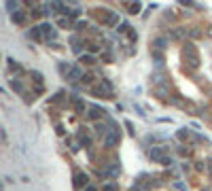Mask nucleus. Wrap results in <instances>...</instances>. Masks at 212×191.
<instances>
[{
    "instance_id": "f257e3e1",
    "label": "nucleus",
    "mask_w": 212,
    "mask_h": 191,
    "mask_svg": "<svg viewBox=\"0 0 212 191\" xmlns=\"http://www.w3.org/2000/svg\"><path fill=\"white\" fill-rule=\"evenodd\" d=\"M182 60L184 64L191 68V70H195L199 66V53L195 49V45L193 43H184V47H182Z\"/></svg>"
},
{
    "instance_id": "f03ea898",
    "label": "nucleus",
    "mask_w": 212,
    "mask_h": 191,
    "mask_svg": "<svg viewBox=\"0 0 212 191\" xmlns=\"http://www.w3.org/2000/svg\"><path fill=\"white\" fill-rule=\"evenodd\" d=\"M91 15H93L102 26H117V23H119V15H117V13L106 11V9H95Z\"/></svg>"
},
{
    "instance_id": "7ed1b4c3",
    "label": "nucleus",
    "mask_w": 212,
    "mask_h": 191,
    "mask_svg": "<svg viewBox=\"0 0 212 191\" xmlns=\"http://www.w3.org/2000/svg\"><path fill=\"white\" fill-rule=\"evenodd\" d=\"M91 94L98 96V98H112V85L108 83V81H102L100 85L91 87Z\"/></svg>"
},
{
    "instance_id": "20e7f679",
    "label": "nucleus",
    "mask_w": 212,
    "mask_h": 191,
    "mask_svg": "<svg viewBox=\"0 0 212 191\" xmlns=\"http://www.w3.org/2000/svg\"><path fill=\"white\" fill-rule=\"evenodd\" d=\"M151 159L157 161V163H163V166H170V163H172V159L165 155V151H163L161 147H155V149L151 151Z\"/></svg>"
},
{
    "instance_id": "39448f33",
    "label": "nucleus",
    "mask_w": 212,
    "mask_h": 191,
    "mask_svg": "<svg viewBox=\"0 0 212 191\" xmlns=\"http://www.w3.org/2000/svg\"><path fill=\"white\" fill-rule=\"evenodd\" d=\"M89 185V178H87L85 172H76L74 174V187H87Z\"/></svg>"
},
{
    "instance_id": "423d86ee",
    "label": "nucleus",
    "mask_w": 212,
    "mask_h": 191,
    "mask_svg": "<svg viewBox=\"0 0 212 191\" xmlns=\"http://www.w3.org/2000/svg\"><path fill=\"white\" fill-rule=\"evenodd\" d=\"M40 30H42V38H45V40L55 38V30H53L49 23H42V26H40Z\"/></svg>"
},
{
    "instance_id": "0eeeda50",
    "label": "nucleus",
    "mask_w": 212,
    "mask_h": 191,
    "mask_svg": "<svg viewBox=\"0 0 212 191\" xmlns=\"http://www.w3.org/2000/svg\"><path fill=\"white\" fill-rule=\"evenodd\" d=\"M70 102H72V106H74L76 113H83V111H85V102H83L78 96H72V98H70Z\"/></svg>"
},
{
    "instance_id": "6e6552de",
    "label": "nucleus",
    "mask_w": 212,
    "mask_h": 191,
    "mask_svg": "<svg viewBox=\"0 0 212 191\" xmlns=\"http://www.w3.org/2000/svg\"><path fill=\"white\" fill-rule=\"evenodd\" d=\"M102 115H104V111H102L100 106H91V108H89V117H91V119H100Z\"/></svg>"
},
{
    "instance_id": "1a4fd4ad",
    "label": "nucleus",
    "mask_w": 212,
    "mask_h": 191,
    "mask_svg": "<svg viewBox=\"0 0 212 191\" xmlns=\"http://www.w3.org/2000/svg\"><path fill=\"white\" fill-rule=\"evenodd\" d=\"M66 77H68L70 81H76V79H83V77H81V70H78V68H70Z\"/></svg>"
},
{
    "instance_id": "9d476101",
    "label": "nucleus",
    "mask_w": 212,
    "mask_h": 191,
    "mask_svg": "<svg viewBox=\"0 0 212 191\" xmlns=\"http://www.w3.org/2000/svg\"><path fill=\"white\" fill-rule=\"evenodd\" d=\"M57 26H59V28H70V26H72V17H59Z\"/></svg>"
},
{
    "instance_id": "9b49d317",
    "label": "nucleus",
    "mask_w": 212,
    "mask_h": 191,
    "mask_svg": "<svg viewBox=\"0 0 212 191\" xmlns=\"http://www.w3.org/2000/svg\"><path fill=\"white\" fill-rule=\"evenodd\" d=\"M140 9H142V4H140L138 0H131V2H129V13H131V15L140 13Z\"/></svg>"
},
{
    "instance_id": "f8f14e48",
    "label": "nucleus",
    "mask_w": 212,
    "mask_h": 191,
    "mask_svg": "<svg viewBox=\"0 0 212 191\" xmlns=\"http://www.w3.org/2000/svg\"><path fill=\"white\" fill-rule=\"evenodd\" d=\"M11 17H13V21H15V23H25V15H23L21 11H17V13H13Z\"/></svg>"
},
{
    "instance_id": "ddd939ff",
    "label": "nucleus",
    "mask_w": 212,
    "mask_h": 191,
    "mask_svg": "<svg viewBox=\"0 0 212 191\" xmlns=\"http://www.w3.org/2000/svg\"><path fill=\"white\" fill-rule=\"evenodd\" d=\"M153 49H157V51L165 49V38H155L153 40Z\"/></svg>"
},
{
    "instance_id": "4468645a",
    "label": "nucleus",
    "mask_w": 212,
    "mask_h": 191,
    "mask_svg": "<svg viewBox=\"0 0 212 191\" xmlns=\"http://www.w3.org/2000/svg\"><path fill=\"white\" fill-rule=\"evenodd\" d=\"M17 4H19V0H6V11L15 13L17 11Z\"/></svg>"
},
{
    "instance_id": "2eb2a0df",
    "label": "nucleus",
    "mask_w": 212,
    "mask_h": 191,
    "mask_svg": "<svg viewBox=\"0 0 212 191\" xmlns=\"http://www.w3.org/2000/svg\"><path fill=\"white\" fill-rule=\"evenodd\" d=\"M11 87L15 89V92H19V94H23V85L19 83V81H15V79H13V81H11Z\"/></svg>"
},
{
    "instance_id": "dca6fc26",
    "label": "nucleus",
    "mask_w": 212,
    "mask_h": 191,
    "mask_svg": "<svg viewBox=\"0 0 212 191\" xmlns=\"http://www.w3.org/2000/svg\"><path fill=\"white\" fill-rule=\"evenodd\" d=\"M191 138V132L189 130H180L178 132V140H189Z\"/></svg>"
},
{
    "instance_id": "f3484780",
    "label": "nucleus",
    "mask_w": 212,
    "mask_h": 191,
    "mask_svg": "<svg viewBox=\"0 0 212 191\" xmlns=\"http://www.w3.org/2000/svg\"><path fill=\"white\" fill-rule=\"evenodd\" d=\"M182 34H184V30H174V32L170 34V38H172V40H178V38H182Z\"/></svg>"
},
{
    "instance_id": "a211bd4d",
    "label": "nucleus",
    "mask_w": 212,
    "mask_h": 191,
    "mask_svg": "<svg viewBox=\"0 0 212 191\" xmlns=\"http://www.w3.org/2000/svg\"><path fill=\"white\" fill-rule=\"evenodd\" d=\"M81 62H83V64H87V66H91L95 60H93V55H89V53H87V55H83V58H81Z\"/></svg>"
},
{
    "instance_id": "6ab92c4d",
    "label": "nucleus",
    "mask_w": 212,
    "mask_h": 191,
    "mask_svg": "<svg viewBox=\"0 0 212 191\" xmlns=\"http://www.w3.org/2000/svg\"><path fill=\"white\" fill-rule=\"evenodd\" d=\"M127 38H129L131 43H136V40H138V34H136V30H131V28H129V30H127Z\"/></svg>"
},
{
    "instance_id": "aec40b11",
    "label": "nucleus",
    "mask_w": 212,
    "mask_h": 191,
    "mask_svg": "<svg viewBox=\"0 0 212 191\" xmlns=\"http://www.w3.org/2000/svg\"><path fill=\"white\" fill-rule=\"evenodd\" d=\"M8 68H11V70H17V72H21V66H19V64H15L13 60H8Z\"/></svg>"
},
{
    "instance_id": "412c9836",
    "label": "nucleus",
    "mask_w": 212,
    "mask_h": 191,
    "mask_svg": "<svg viewBox=\"0 0 212 191\" xmlns=\"http://www.w3.org/2000/svg\"><path fill=\"white\" fill-rule=\"evenodd\" d=\"M32 79H34V81H36V83H38V85L42 83V75H40V72H32Z\"/></svg>"
},
{
    "instance_id": "4be33fe9",
    "label": "nucleus",
    "mask_w": 212,
    "mask_h": 191,
    "mask_svg": "<svg viewBox=\"0 0 212 191\" xmlns=\"http://www.w3.org/2000/svg\"><path fill=\"white\" fill-rule=\"evenodd\" d=\"M102 191H117V187L110 183V185H104V187H102Z\"/></svg>"
},
{
    "instance_id": "5701e85b",
    "label": "nucleus",
    "mask_w": 212,
    "mask_h": 191,
    "mask_svg": "<svg viewBox=\"0 0 212 191\" xmlns=\"http://www.w3.org/2000/svg\"><path fill=\"white\" fill-rule=\"evenodd\" d=\"M180 4L182 6H195V4H193V0H180Z\"/></svg>"
},
{
    "instance_id": "b1692460",
    "label": "nucleus",
    "mask_w": 212,
    "mask_h": 191,
    "mask_svg": "<svg viewBox=\"0 0 212 191\" xmlns=\"http://www.w3.org/2000/svg\"><path fill=\"white\" fill-rule=\"evenodd\" d=\"M208 34H210V36H212V26H210V30H208Z\"/></svg>"
}]
</instances>
